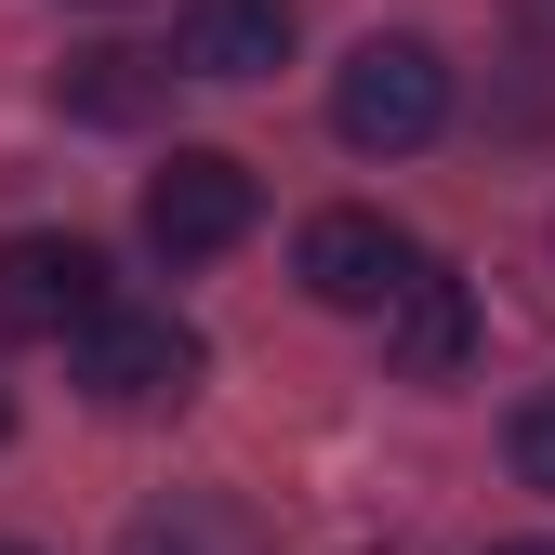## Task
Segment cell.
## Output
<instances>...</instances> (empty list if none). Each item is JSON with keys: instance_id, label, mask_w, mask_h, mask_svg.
<instances>
[{"instance_id": "30bf717a", "label": "cell", "mask_w": 555, "mask_h": 555, "mask_svg": "<svg viewBox=\"0 0 555 555\" xmlns=\"http://www.w3.org/2000/svg\"><path fill=\"white\" fill-rule=\"evenodd\" d=\"M503 463H516V490H542V503H555V384H542V397H516Z\"/></svg>"}, {"instance_id": "6da1fadb", "label": "cell", "mask_w": 555, "mask_h": 555, "mask_svg": "<svg viewBox=\"0 0 555 555\" xmlns=\"http://www.w3.org/2000/svg\"><path fill=\"white\" fill-rule=\"evenodd\" d=\"M331 132H344L358 159H410V146H437V132H450V53L410 40V27H371L358 53L331 66Z\"/></svg>"}, {"instance_id": "4fadbf2b", "label": "cell", "mask_w": 555, "mask_h": 555, "mask_svg": "<svg viewBox=\"0 0 555 555\" xmlns=\"http://www.w3.org/2000/svg\"><path fill=\"white\" fill-rule=\"evenodd\" d=\"M0 555H27V542H0Z\"/></svg>"}, {"instance_id": "3957f363", "label": "cell", "mask_w": 555, "mask_h": 555, "mask_svg": "<svg viewBox=\"0 0 555 555\" xmlns=\"http://www.w3.org/2000/svg\"><path fill=\"white\" fill-rule=\"evenodd\" d=\"M119 292H106V251L93 238H0V344H80L93 318H106Z\"/></svg>"}, {"instance_id": "277c9868", "label": "cell", "mask_w": 555, "mask_h": 555, "mask_svg": "<svg viewBox=\"0 0 555 555\" xmlns=\"http://www.w3.org/2000/svg\"><path fill=\"white\" fill-rule=\"evenodd\" d=\"M80 384H93V410H172L198 384V331L172 305H106L80 331Z\"/></svg>"}, {"instance_id": "8992f818", "label": "cell", "mask_w": 555, "mask_h": 555, "mask_svg": "<svg viewBox=\"0 0 555 555\" xmlns=\"http://www.w3.org/2000/svg\"><path fill=\"white\" fill-rule=\"evenodd\" d=\"M172 66L185 80H225V93L278 80L292 66V0H185L172 14Z\"/></svg>"}, {"instance_id": "ba28073f", "label": "cell", "mask_w": 555, "mask_h": 555, "mask_svg": "<svg viewBox=\"0 0 555 555\" xmlns=\"http://www.w3.org/2000/svg\"><path fill=\"white\" fill-rule=\"evenodd\" d=\"M463 358H476V292H463L450 264H424V278L384 305V371H397V384H450Z\"/></svg>"}, {"instance_id": "7a4b0ae2", "label": "cell", "mask_w": 555, "mask_h": 555, "mask_svg": "<svg viewBox=\"0 0 555 555\" xmlns=\"http://www.w3.org/2000/svg\"><path fill=\"white\" fill-rule=\"evenodd\" d=\"M251 225H264L251 159H225V146H172V159L146 172V251H159V264H212V251H238Z\"/></svg>"}, {"instance_id": "7c38bea8", "label": "cell", "mask_w": 555, "mask_h": 555, "mask_svg": "<svg viewBox=\"0 0 555 555\" xmlns=\"http://www.w3.org/2000/svg\"><path fill=\"white\" fill-rule=\"evenodd\" d=\"M0 437H14V397H0Z\"/></svg>"}, {"instance_id": "52a82bcc", "label": "cell", "mask_w": 555, "mask_h": 555, "mask_svg": "<svg viewBox=\"0 0 555 555\" xmlns=\"http://www.w3.org/2000/svg\"><path fill=\"white\" fill-rule=\"evenodd\" d=\"M53 106L80 119V132H146V119L172 106V53L93 40V53H66V66H53Z\"/></svg>"}, {"instance_id": "9c48e42d", "label": "cell", "mask_w": 555, "mask_h": 555, "mask_svg": "<svg viewBox=\"0 0 555 555\" xmlns=\"http://www.w3.org/2000/svg\"><path fill=\"white\" fill-rule=\"evenodd\" d=\"M132 555H251V529H238V516L172 503V516H146V529H132Z\"/></svg>"}, {"instance_id": "5b68a950", "label": "cell", "mask_w": 555, "mask_h": 555, "mask_svg": "<svg viewBox=\"0 0 555 555\" xmlns=\"http://www.w3.org/2000/svg\"><path fill=\"white\" fill-rule=\"evenodd\" d=\"M292 278L318 305H344V318H384L410 278H424V251H410L384 212H305V238H292Z\"/></svg>"}, {"instance_id": "8fae6325", "label": "cell", "mask_w": 555, "mask_h": 555, "mask_svg": "<svg viewBox=\"0 0 555 555\" xmlns=\"http://www.w3.org/2000/svg\"><path fill=\"white\" fill-rule=\"evenodd\" d=\"M490 555H555V542H490Z\"/></svg>"}]
</instances>
